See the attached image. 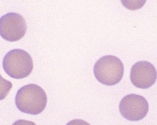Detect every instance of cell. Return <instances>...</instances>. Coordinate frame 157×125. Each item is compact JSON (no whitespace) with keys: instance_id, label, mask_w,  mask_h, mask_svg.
Instances as JSON below:
<instances>
[{"instance_id":"1","label":"cell","mask_w":157,"mask_h":125,"mask_svg":"<svg viewBox=\"0 0 157 125\" xmlns=\"http://www.w3.org/2000/svg\"><path fill=\"white\" fill-rule=\"evenodd\" d=\"M15 101L20 111L30 115H38L45 109L47 97L40 86L31 83L18 90Z\"/></svg>"},{"instance_id":"2","label":"cell","mask_w":157,"mask_h":125,"mask_svg":"<svg viewBox=\"0 0 157 125\" xmlns=\"http://www.w3.org/2000/svg\"><path fill=\"white\" fill-rule=\"evenodd\" d=\"M94 75L101 83L112 86L121 81L124 74L122 61L117 56L105 55L100 58L94 64Z\"/></svg>"},{"instance_id":"3","label":"cell","mask_w":157,"mask_h":125,"mask_svg":"<svg viewBox=\"0 0 157 125\" xmlns=\"http://www.w3.org/2000/svg\"><path fill=\"white\" fill-rule=\"evenodd\" d=\"M2 67L10 77L21 79L27 77L31 73L33 62L27 51L22 49H13L4 56Z\"/></svg>"},{"instance_id":"4","label":"cell","mask_w":157,"mask_h":125,"mask_svg":"<svg viewBox=\"0 0 157 125\" xmlns=\"http://www.w3.org/2000/svg\"><path fill=\"white\" fill-rule=\"evenodd\" d=\"M26 28L25 20L19 13L9 12L0 18V36L6 40H19L25 36Z\"/></svg>"},{"instance_id":"5","label":"cell","mask_w":157,"mask_h":125,"mask_svg":"<svg viewBox=\"0 0 157 125\" xmlns=\"http://www.w3.org/2000/svg\"><path fill=\"white\" fill-rule=\"evenodd\" d=\"M148 103L145 98L136 94H129L121 100L119 111L126 119L137 121L143 119L148 112Z\"/></svg>"},{"instance_id":"6","label":"cell","mask_w":157,"mask_h":125,"mask_svg":"<svg viewBox=\"0 0 157 125\" xmlns=\"http://www.w3.org/2000/svg\"><path fill=\"white\" fill-rule=\"evenodd\" d=\"M157 72L155 66L150 63L141 61L135 63L131 69L130 80L139 88L147 89L156 81Z\"/></svg>"},{"instance_id":"7","label":"cell","mask_w":157,"mask_h":125,"mask_svg":"<svg viewBox=\"0 0 157 125\" xmlns=\"http://www.w3.org/2000/svg\"><path fill=\"white\" fill-rule=\"evenodd\" d=\"M123 6L131 10H136L141 9L147 0H120Z\"/></svg>"},{"instance_id":"8","label":"cell","mask_w":157,"mask_h":125,"mask_svg":"<svg viewBox=\"0 0 157 125\" xmlns=\"http://www.w3.org/2000/svg\"><path fill=\"white\" fill-rule=\"evenodd\" d=\"M12 87V83L4 79L0 74V100L4 99Z\"/></svg>"},{"instance_id":"9","label":"cell","mask_w":157,"mask_h":125,"mask_svg":"<svg viewBox=\"0 0 157 125\" xmlns=\"http://www.w3.org/2000/svg\"><path fill=\"white\" fill-rule=\"evenodd\" d=\"M66 125H90V124L88 122L83 119H73L69 121L66 124Z\"/></svg>"},{"instance_id":"10","label":"cell","mask_w":157,"mask_h":125,"mask_svg":"<svg viewBox=\"0 0 157 125\" xmlns=\"http://www.w3.org/2000/svg\"><path fill=\"white\" fill-rule=\"evenodd\" d=\"M12 125H36L34 122L25 119H19L14 122Z\"/></svg>"}]
</instances>
